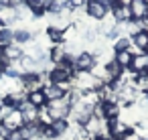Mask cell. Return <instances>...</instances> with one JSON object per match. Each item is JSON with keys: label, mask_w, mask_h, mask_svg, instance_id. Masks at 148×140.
I'll use <instances>...</instances> for the list:
<instances>
[{"label": "cell", "mask_w": 148, "mask_h": 140, "mask_svg": "<svg viewBox=\"0 0 148 140\" xmlns=\"http://www.w3.org/2000/svg\"><path fill=\"white\" fill-rule=\"evenodd\" d=\"M138 140H148V136H142V134H140V136H138Z\"/></svg>", "instance_id": "cell-28"}, {"label": "cell", "mask_w": 148, "mask_h": 140, "mask_svg": "<svg viewBox=\"0 0 148 140\" xmlns=\"http://www.w3.org/2000/svg\"><path fill=\"white\" fill-rule=\"evenodd\" d=\"M33 39V35L29 33V31H14V41H18V43H29Z\"/></svg>", "instance_id": "cell-22"}, {"label": "cell", "mask_w": 148, "mask_h": 140, "mask_svg": "<svg viewBox=\"0 0 148 140\" xmlns=\"http://www.w3.org/2000/svg\"><path fill=\"white\" fill-rule=\"evenodd\" d=\"M132 45H134L138 51L146 53V51H148V35H146L144 31H140L138 35H134V37H132Z\"/></svg>", "instance_id": "cell-15"}, {"label": "cell", "mask_w": 148, "mask_h": 140, "mask_svg": "<svg viewBox=\"0 0 148 140\" xmlns=\"http://www.w3.org/2000/svg\"><path fill=\"white\" fill-rule=\"evenodd\" d=\"M21 83H23V91L25 93L39 91V89H43V75L41 73H23L21 75Z\"/></svg>", "instance_id": "cell-3"}, {"label": "cell", "mask_w": 148, "mask_h": 140, "mask_svg": "<svg viewBox=\"0 0 148 140\" xmlns=\"http://www.w3.org/2000/svg\"><path fill=\"white\" fill-rule=\"evenodd\" d=\"M47 112L51 116V120H67L71 114V104L63 97V100H55V102H47Z\"/></svg>", "instance_id": "cell-1"}, {"label": "cell", "mask_w": 148, "mask_h": 140, "mask_svg": "<svg viewBox=\"0 0 148 140\" xmlns=\"http://www.w3.org/2000/svg\"><path fill=\"white\" fill-rule=\"evenodd\" d=\"M2 106H4V104H2V100H0V110H2Z\"/></svg>", "instance_id": "cell-31"}, {"label": "cell", "mask_w": 148, "mask_h": 140, "mask_svg": "<svg viewBox=\"0 0 148 140\" xmlns=\"http://www.w3.org/2000/svg\"><path fill=\"white\" fill-rule=\"evenodd\" d=\"M85 10H87V14L91 16V19H95V21H103L108 14H110V10H108V6L101 2H87L85 4Z\"/></svg>", "instance_id": "cell-7"}, {"label": "cell", "mask_w": 148, "mask_h": 140, "mask_svg": "<svg viewBox=\"0 0 148 140\" xmlns=\"http://www.w3.org/2000/svg\"><path fill=\"white\" fill-rule=\"evenodd\" d=\"M49 59H51L55 65H61V63L67 59V51H65V47H63V45H55V47L51 49V53H49Z\"/></svg>", "instance_id": "cell-14"}, {"label": "cell", "mask_w": 148, "mask_h": 140, "mask_svg": "<svg viewBox=\"0 0 148 140\" xmlns=\"http://www.w3.org/2000/svg\"><path fill=\"white\" fill-rule=\"evenodd\" d=\"M132 57H134V55H132L130 51H120V53H116V57H114V59L120 63V67L128 69V67H130V63H132Z\"/></svg>", "instance_id": "cell-17"}, {"label": "cell", "mask_w": 148, "mask_h": 140, "mask_svg": "<svg viewBox=\"0 0 148 140\" xmlns=\"http://www.w3.org/2000/svg\"><path fill=\"white\" fill-rule=\"evenodd\" d=\"M67 4L75 10V8H81V6H85L87 4V0H67Z\"/></svg>", "instance_id": "cell-23"}, {"label": "cell", "mask_w": 148, "mask_h": 140, "mask_svg": "<svg viewBox=\"0 0 148 140\" xmlns=\"http://www.w3.org/2000/svg\"><path fill=\"white\" fill-rule=\"evenodd\" d=\"M2 59H4L6 63H14V61H21V59H23V51H21L18 47H14V43H12V45H8V47H4Z\"/></svg>", "instance_id": "cell-12"}, {"label": "cell", "mask_w": 148, "mask_h": 140, "mask_svg": "<svg viewBox=\"0 0 148 140\" xmlns=\"http://www.w3.org/2000/svg\"><path fill=\"white\" fill-rule=\"evenodd\" d=\"M27 102L31 104V106H35V108H45L47 106V97H45V93H43V89H39V91H31V93H27Z\"/></svg>", "instance_id": "cell-13"}, {"label": "cell", "mask_w": 148, "mask_h": 140, "mask_svg": "<svg viewBox=\"0 0 148 140\" xmlns=\"http://www.w3.org/2000/svg\"><path fill=\"white\" fill-rule=\"evenodd\" d=\"M14 43V33L10 29H0V47H8Z\"/></svg>", "instance_id": "cell-18"}, {"label": "cell", "mask_w": 148, "mask_h": 140, "mask_svg": "<svg viewBox=\"0 0 148 140\" xmlns=\"http://www.w3.org/2000/svg\"><path fill=\"white\" fill-rule=\"evenodd\" d=\"M103 69H106V73H108V75H110V77H112L114 81L122 79V77H124V71H126L124 67H120V63H118V61H116L114 57H112V59H110V61H108V63L103 65Z\"/></svg>", "instance_id": "cell-11"}, {"label": "cell", "mask_w": 148, "mask_h": 140, "mask_svg": "<svg viewBox=\"0 0 148 140\" xmlns=\"http://www.w3.org/2000/svg\"><path fill=\"white\" fill-rule=\"evenodd\" d=\"M134 128L130 126V124H126L122 118H110L108 120V132H110V136H114V138H124L126 134H130Z\"/></svg>", "instance_id": "cell-2"}, {"label": "cell", "mask_w": 148, "mask_h": 140, "mask_svg": "<svg viewBox=\"0 0 148 140\" xmlns=\"http://www.w3.org/2000/svg\"><path fill=\"white\" fill-rule=\"evenodd\" d=\"M2 53H4V47H0V57H2Z\"/></svg>", "instance_id": "cell-29"}, {"label": "cell", "mask_w": 148, "mask_h": 140, "mask_svg": "<svg viewBox=\"0 0 148 140\" xmlns=\"http://www.w3.org/2000/svg\"><path fill=\"white\" fill-rule=\"evenodd\" d=\"M95 63H97V61H95V55L83 51V53H79V55L73 59V69H75V71H93Z\"/></svg>", "instance_id": "cell-4"}, {"label": "cell", "mask_w": 148, "mask_h": 140, "mask_svg": "<svg viewBox=\"0 0 148 140\" xmlns=\"http://www.w3.org/2000/svg\"><path fill=\"white\" fill-rule=\"evenodd\" d=\"M130 47H132V41H130L128 37H118L116 43H114V51H116V53H120V51H130Z\"/></svg>", "instance_id": "cell-20"}, {"label": "cell", "mask_w": 148, "mask_h": 140, "mask_svg": "<svg viewBox=\"0 0 148 140\" xmlns=\"http://www.w3.org/2000/svg\"><path fill=\"white\" fill-rule=\"evenodd\" d=\"M27 6L31 8L33 14H43L45 12V6H43L41 0H27Z\"/></svg>", "instance_id": "cell-21"}, {"label": "cell", "mask_w": 148, "mask_h": 140, "mask_svg": "<svg viewBox=\"0 0 148 140\" xmlns=\"http://www.w3.org/2000/svg\"><path fill=\"white\" fill-rule=\"evenodd\" d=\"M144 33H146V35H148V27H146V29H144Z\"/></svg>", "instance_id": "cell-32"}, {"label": "cell", "mask_w": 148, "mask_h": 140, "mask_svg": "<svg viewBox=\"0 0 148 140\" xmlns=\"http://www.w3.org/2000/svg\"><path fill=\"white\" fill-rule=\"evenodd\" d=\"M8 140H27V138H25V134L21 130H12L10 136H8Z\"/></svg>", "instance_id": "cell-24"}, {"label": "cell", "mask_w": 148, "mask_h": 140, "mask_svg": "<svg viewBox=\"0 0 148 140\" xmlns=\"http://www.w3.org/2000/svg\"><path fill=\"white\" fill-rule=\"evenodd\" d=\"M6 67H8V63H6L2 57H0V77H2V75L6 73Z\"/></svg>", "instance_id": "cell-27"}, {"label": "cell", "mask_w": 148, "mask_h": 140, "mask_svg": "<svg viewBox=\"0 0 148 140\" xmlns=\"http://www.w3.org/2000/svg\"><path fill=\"white\" fill-rule=\"evenodd\" d=\"M146 73H148V71H146Z\"/></svg>", "instance_id": "cell-35"}, {"label": "cell", "mask_w": 148, "mask_h": 140, "mask_svg": "<svg viewBox=\"0 0 148 140\" xmlns=\"http://www.w3.org/2000/svg\"><path fill=\"white\" fill-rule=\"evenodd\" d=\"M18 112L23 114V122H25V124H35V122H39V108L31 106L27 100L18 106Z\"/></svg>", "instance_id": "cell-8"}, {"label": "cell", "mask_w": 148, "mask_h": 140, "mask_svg": "<svg viewBox=\"0 0 148 140\" xmlns=\"http://www.w3.org/2000/svg\"><path fill=\"white\" fill-rule=\"evenodd\" d=\"M2 25H4V21H2V19H0V29H2Z\"/></svg>", "instance_id": "cell-30"}, {"label": "cell", "mask_w": 148, "mask_h": 140, "mask_svg": "<svg viewBox=\"0 0 148 140\" xmlns=\"http://www.w3.org/2000/svg\"><path fill=\"white\" fill-rule=\"evenodd\" d=\"M146 102H148V93H146Z\"/></svg>", "instance_id": "cell-33"}, {"label": "cell", "mask_w": 148, "mask_h": 140, "mask_svg": "<svg viewBox=\"0 0 148 140\" xmlns=\"http://www.w3.org/2000/svg\"><path fill=\"white\" fill-rule=\"evenodd\" d=\"M69 122L67 120H55L53 124H51V128H53V132H55V136L57 138H61V136H65L67 134V130H69Z\"/></svg>", "instance_id": "cell-16"}, {"label": "cell", "mask_w": 148, "mask_h": 140, "mask_svg": "<svg viewBox=\"0 0 148 140\" xmlns=\"http://www.w3.org/2000/svg\"><path fill=\"white\" fill-rule=\"evenodd\" d=\"M0 124H2V122H0Z\"/></svg>", "instance_id": "cell-34"}, {"label": "cell", "mask_w": 148, "mask_h": 140, "mask_svg": "<svg viewBox=\"0 0 148 140\" xmlns=\"http://www.w3.org/2000/svg\"><path fill=\"white\" fill-rule=\"evenodd\" d=\"M47 35H49V39L53 41V45H63V41H65V33H61V31H57V29H53V27L47 29Z\"/></svg>", "instance_id": "cell-19"}, {"label": "cell", "mask_w": 148, "mask_h": 140, "mask_svg": "<svg viewBox=\"0 0 148 140\" xmlns=\"http://www.w3.org/2000/svg\"><path fill=\"white\" fill-rule=\"evenodd\" d=\"M112 14H114V21H116L118 25H128V23L132 21V10H130V6H122V4H118V2H116Z\"/></svg>", "instance_id": "cell-9"}, {"label": "cell", "mask_w": 148, "mask_h": 140, "mask_svg": "<svg viewBox=\"0 0 148 140\" xmlns=\"http://www.w3.org/2000/svg\"><path fill=\"white\" fill-rule=\"evenodd\" d=\"M2 124L12 132V130H21L23 126H25V122H23V114L18 112V110H12L4 120H2Z\"/></svg>", "instance_id": "cell-10"}, {"label": "cell", "mask_w": 148, "mask_h": 140, "mask_svg": "<svg viewBox=\"0 0 148 140\" xmlns=\"http://www.w3.org/2000/svg\"><path fill=\"white\" fill-rule=\"evenodd\" d=\"M8 136H10V130L4 124H0V140H8Z\"/></svg>", "instance_id": "cell-26"}, {"label": "cell", "mask_w": 148, "mask_h": 140, "mask_svg": "<svg viewBox=\"0 0 148 140\" xmlns=\"http://www.w3.org/2000/svg\"><path fill=\"white\" fill-rule=\"evenodd\" d=\"M128 71L136 77V75H142L148 71V53H138L132 57V63L128 67Z\"/></svg>", "instance_id": "cell-5"}, {"label": "cell", "mask_w": 148, "mask_h": 140, "mask_svg": "<svg viewBox=\"0 0 148 140\" xmlns=\"http://www.w3.org/2000/svg\"><path fill=\"white\" fill-rule=\"evenodd\" d=\"M130 10H132V21H146L148 19V0H132Z\"/></svg>", "instance_id": "cell-6"}, {"label": "cell", "mask_w": 148, "mask_h": 140, "mask_svg": "<svg viewBox=\"0 0 148 140\" xmlns=\"http://www.w3.org/2000/svg\"><path fill=\"white\" fill-rule=\"evenodd\" d=\"M27 4V0H8V8H21Z\"/></svg>", "instance_id": "cell-25"}]
</instances>
